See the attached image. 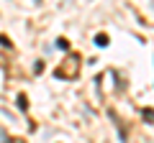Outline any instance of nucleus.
Segmentation results:
<instances>
[{
    "label": "nucleus",
    "mask_w": 154,
    "mask_h": 143,
    "mask_svg": "<svg viewBox=\"0 0 154 143\" xmlns=\"http://www.w3.org/2000/svg\"><path fill=\"white\" fill-rule=\"evenodd\" d=\"M95 44H98V46H108V36H105V33L95 36Z\"/></svg>",
    "instance_id": "obj_1"
},
{
    "label": "nucleus",
    "mask_w": 154,
    "mask_h": 143,
    "mask_svg": "<svg viewBox=\"0 0 154 143\" xmlns=\"http://www.w3.org/2000/svg\"><path fill=\"white\" fill-rule=\"evenodd\" d=\"M57 49H62V51H67V49H69V44H67L64 39H59V41H57Z\"/></svg>",
    "instance_id": "obj_2"
},
{
    "label": "nucleus",
    "mask_w": 154,
    "mask_h": 143,
    "mask_svg": "<svg viewBox=\"0 0 154 143\" xmlns=\"http://www.w3.org/2000/svg\"><path fill=\"white\" fill-rule=\"evenodd\" d=\"M18 107H21V110H26V107H28V105H26V97H23V95L18 97Z\"/></svg>",
    "instance_id": "obj_3"
},
{
    "label": "nucleus",
    "mask_w": 154,
    "mask_h": 143,
    "mask_svg": "<svg viewBox=\"0 0 154 143\" xmlns=\"http://www.w3.org/2000/svg\"><path fill=\"white\" fill-rule=\"evenodd\" d=\"M0 44L5 46V49H11V41H8V39H5V36H0Z\"/></svg>",
    "instance_id": "obj_4"
}]
</instances>
